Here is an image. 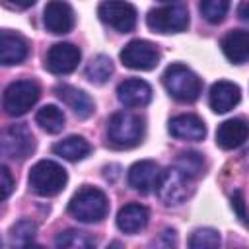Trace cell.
<instances>
[{"label":"cell","mask_w":249,"mask_h":249,"mask_svg":"<svg viewBox=\"0 0 249 249\" xmlns=\"http://www.w3.org/2000/svg\"><path fill=\"white\" fill-rule=\"evenodd\" d=\"M142 136H144V119L140 115L119 111L111 115V119L107 121V140L113 148L119 150L134 148L142 142Z\"/></svg>","instance_id":"6da1fadb"},{"label":"cell","mask_w":249,"mask_h":249,"mask_svg":"<svg viewBox=\"0 0 249 249\" xmlns=\"http://www.w3.org/2000/svg\"><path fill=\"white\" fill-rule=\"evenodd\" d=\"M68 212L74 220L84 224H97L109 212V200L97 187H82L68 202Z\"/></svg>","instance_id":"7a4b0ae2"},{"label":"cell","mask_w":249,"mask_h":249,"mask_svg":"<svg viewBox=\"0 0 249 249\" xmlns=\"http://www.w3.org/2000/svg\"><path fill=\"white\" fill-rule=\"evenodd\" d=\"M167 93L181 103H193L202 91V80L185 64H169L161 76Z\"/></svg>","instance_id":"3957f363"},{"label":"cell","mask_w":249,"mask_h":249,"mask_svg":"<svg viewBox=\"0 0 249 249\" xmlns=\"http://www.w3.org/2000/svg\"><path fill=\"white\" fill-rule=\"evenodd\" d=\"M193 189H195V177L173 165L161 171L156 193L163 204L179 206L193 195Z\"/></svg>","instance_id":"277c9868"},{"label":"cell","mask_w":249,"mask_h":249,"mask_svg":"<svg viewBox=\"0 0 249 249\" xmlns=\"http://www.w3.org/2000/svg\"><path fill=\"white\" fill-rule=\"evenodd\" d=\"M66 181H68L66 169L53 160H41L29 171V187L39 196L58 195L66 187Z\"/></svg>","instance_id":"5b68a950"},{"label":"cell","mask_w":249,"mask_h":249,"mask_svg":"<svg viewBox=\"0 0 249 249\" xmlns=\"http://www.w3.org/2000/svg\"><path fill=\"white\" fill-rule=\"evenodd\" d=\"M41 89L33 80H16L4 89L2 107L10 117L25 115L39 99Z\"/></svg>","instance_id":"8992f818"},{"label":"cell","mask_w":249,"mask_h":249,"mask_svg":"<svg viewBox=\"0 0 249 249\" xmlns=\"http://www.w3.org/2000/svg\"><path fill=\"white\" fill-rule=\"evenodd\" d=\"M146 23L156 33H179L189 27V10L183 4H169L150 10Z\"/></svg>","instance_id":"52a82bcc"},{"label":"cell","mask_w":249,"mask_h":249,"mask_svg":"<svg viewBox=\"0 0 249 249\" xmlns=\"http://www.w3.org/2000/svg\"><path fill=\"white\" fill-rule=\"evenodd\" d=\"M99 19L119 33H130L136 27V8L124 0H103L97 8Z\"/></svg>","instance_id":"ba28073f"},{"label":"cell","mask_w":249,"mask_h":249,"mask_svg":"<svg viewBox=\"0 0 249 249\" xmlns=\"http://www.w3.org/2000/svg\"><path fill=\"white\" fill-rule=\"evenodd\" d=\"M2 154L10 160H25L33 154L35 150V136L29 130L27 124H10L4 128L2 138H0Z\"/></svg>","instance_id":"9c48e42d"},{"label":"cell","mask_w":249,"mask_h":249,"mask_svg":"<svg viewBox=\"0 0 249 249\" xmlns=\"http://www.w3.org/2000/svg\"><path fill=\"white\" fill-rule=\"evenodd\" d=\"M121 62L130 70H152L160 62V51L150 41L134 39L121 51Z\"/></svg>","instance_id":"30bf717a"},{"label":"cell","mask_w":249,"mask_h":249,"mask_svg":"<svg viewBox=\"0 0 249 249\" xmlns=\"http://www.w3.org/2000/svg\"><path fill=\"white\" fill-rule=\"evenodd\" d=\"M82 58V53L72 43H56L49 49L45 56V68L56 76L70 74L78 68V62Z\"/></svg>","instance_id":"8fae6325"},{"label":"cell","mask_w":249,"mask_h":249,"mask_svg":"<svg viewBox=\"0 0 249 249\" xmlns=\"http://www.w3.org/2000/svg\"><path fill=\"white\" fill-rule=\"evenodd\" d=\"M43 25L54 35L70 33L74 27V10L64 0H51L43 10Z\"/></svg>","instance_id":"7c38bea8"},{"label":"cell","mask_w":249,"mask_h":249,"mask_svg":"<svg viewBox=\"0 0 249 249\" xmlns=\"http://www.w3.org/2000/svg\"><path fill=\"white\" fill-rule=\"evenodd\" d=\"M160 165L152 160H142V161H136L128 167V173H126V181L128 185L142 193V195H148L150 191H154L158 187V181H160Z\"/></svg>","instance_id":"4fadbf2b"},{"label":"cell","mask_w":249,"mask_h":249,"mask_svg":"<svg viewBox=\"0 0 249 249\" xmlns=\"http://www.w3.org/2000/svg\"><path fill=\"white\" fill-rule=\"evenodd\" d=\"M117 97L128 109L146 107L152 101V88H150L148 82H144L140 78H128V80L119 84Z\"/></svg>","instance_id":"5bb4252c"},{"label":"cell","mask_w":249,"mask_h":249,"mask_svg":"<svg viewBox=\"0 0 249 249\" xmlns=\"http://www.w3.org/2000/svg\"><path fill=\"white\" fill-rule=\"evenodd\" d=\"M241 99V89L237 84L228 82V80H218L216 84H212L210 88V95H208V103L210 109L214 113H228L230 109H233Z\"/></svg>","instance_id":"9a60e30c"},{"label":"cell","mask_w":249,"mask_h":249,"mask_svg":"<svg viewBox=\"0 0 249 249\" xmlns=\"http://www.w3.org/2000/svg\"><path fill=\"white\" fill-rule=\"evenodd\" d=\"M249 136V123L245 119H228L220 123L216 130V144L222 150H233L239 148Z\"/></svg>","instance_id":"2e32d148"},{"label":"cell","mask_w":249,"mask_h":249,"mask_svg":"<svg viewBox=\"0 0 249 249\" xmlns=\"http://www.w3.org/2000/svg\"><path fill=\"white\" fill-rule=\"evenodd\" d=\"M54 93L58 95V99L62 103H66L74 111V115L78 119H88L95 111V105H93L91 97L84 89H78V88L68 86V84H60V86L54 88Z\"/></svg>","instance_id":"e0dca14e"},{"label":"cell","mask_w":249,"mask_h":249,"mask_svg":"<svg viewBox=\"0 0 249 249\" xmlns=\"http://www.w3.org/2000/svg\"><path fill=\"white\" fill-rule=\"evenodd\" d=\"M169 134L179 138V140H189V142H198L206 136V124L200 117L196 115H177L169 121Z\"/></svg>","instance_id":"ac0fdd59"},{"label":"cell","mask_w":249,"mask_h":249,"mask_svg":"<svg viewBox=\"0 0 249 249\" xmlns=\"http://www.w3.org/2000/svg\"><path fill=\"white\" fill-rule=\"evenodd\" d=\"M27 54H29V45L19 33H12V31L0 33V62L4 66H14L23 62Z\"/></svg>","instance_id":"d6986e66"},{"label":"cell","mask_w":249,"mask_h":249,"mask_svg":"<svg viewBox=\"0 0 249 249\" xmlns=\"http://www.w3.org/2000/svg\"><path fill=\"white\" fill-rule=\"evenodd\" d=\"M148 220H150V212L146 206L138 204V202H130V204H124L119 214H117V228L123 231V233H138L140 230H144L148 226Z\"/></svg>","instance_id":"ffe728a7"},{"label":"cell","mask_w":249,"mask_h":249,"mask_svg":"<svg viewBox=\"0 0 249 249\" xmlns=\"http://www.w3.org/2000/svg\"><path fill=\"white\" fill-rule=\"evenodd\" d=\"M222 53L233 64H243L249 60V31L233 29L222 39Z\"/></svg>","instance_id":"44dd1931"},{"label":"cell","mask_w":249,"mask_h":249,"mask_svg":"<svg viewBox=\"0 0 249 249\" xmlns=\"http://www.w3.org/2000/svg\"><path fill=\"white\" fill-rule=\"evenodd\" d=\"M89 152H91V146L84 136H68L53 144V154L68 161H80L86 156H89Z\"/></svg>","instance_id":"7402d4cb"},{"label":"cell","mask_w":249,"mask_h":249,"mask_svg":"<svg viewBox=\"0 0 249 249\" xmlns=\"http://www.w3.org/2000/svg\"><path fill=\"white\" fill-rule=\"evenodd\" d=\"M35 123L49 134H58L64 128L66 117L62 113V109H58L56 105H43L37 115H35Z\"/></svg>","instance_id":"603a6c76"},{"label":"cell","mask_w":249,"mask_h":249,"mask_svg":"<svg viewBox=\"0 0 249 249\" xmlns=\"http://www.w3.org/2000/svg\"><path fill=\"white\" fill-rule=\"evenodd\" d=\"M113 70H115L113 60L107 54H97V56H93L88 62V66H86V78L91 84L101 86V84H105L113 76Z\"/></svg>","instance_id":"cb8c5ba5"},{"label":"cell","mask_w":249,"mask_h":249,"mask_svg":"<svg viewBox=\"0 0 249 249\" xmlns=\"http://www.w3.org/2000/svg\"><path fill=\"white\" fill-rule=\"evenodd\" d=\"M95 243L97 241L93 235L80 231V230H66L54 237V245L64 247V249H93Z\"/></svg>","instance_id":"d4e9b609"},{"label":"cell","mask_w":249,"mask_h":249,"mask_svg":"<svg viewBox=\"0 0 249 249\" xmlns=\"http://www.w3.org/2000/svg\"><path fill=\"white\" fill-rule=\"evenodd\" d=\"M220 243H222L220 231L214 228H198L189 237L191 249H216L220 247Z\"/></svg>","instance_id":"484cf974"},{"label":"cell","mask_w":249,"mask_h":249,"mask_svg":"<svg viewBox=\"0 0 249 249\" xmlns=\"http://www.w3.org/2000/svg\"><path fill=\"white\" fill-rule=\"evenodd\" d=\"M228 10H230V0H200V14L212 25L222 23Z\"/></svg>","instance_id":"4316f807"},{"label":"cell","mask_w":249,"mask_h":249,"mask_svg":"<svg viewBox=\"0 0 249 249\" xmlns=\"http://www.w3.org/2000/svg\"><path fill=\"white\" fill-rule=\"evenodd\" d=\"M175 165L179 169H183L185 173L193 175V177H198V175L204 173V160L196 152H183V154H179Z\"/></svg>","instance_id":"83f0119b"},{"label":"cell","mask_w":249,"mask_h":249,"mask_svg":"<svg viewBox=\"0 0 249 249\" xmlns=\"http://www.w3.org/2000/svg\"><path fill=\"white\" fill-rule=\"evenodd\" d=\"M35 233H37V226H35V222L27 220V218L16 222V224L10 228V237H12V241H16V243H19V245H27V243H31L33 237H35Z\"/></svg>","instance_id":"f1b7e54d"},{"label":"cell","mask_w":249,"mask_h":249,"mask_svg":"<svg viewBox=\"0 0 249 249\" xmlns=\"http://www.w3.org/2000/svg\"><path fill=\"white\" fill-rule=\"evenodd\" d=\"M14 189V179L10 175V169L6 165L0 167V200H6Z\"/></svg>","instance_id":"f546056e"},{"label":"cell","mask_w":249,"mask_h":249,"mask_svg":"<svg viewBox=\"0 0 249 249\" xmlns=\"http://www.w3.org/2000/svg\"><path fill=\"white\" fill-rule=\"evenodd\" d=\"M231 206H233L235 214L239 216V220H241L245 226H249V216H247V212H245V200H243V193H241V191H235V193L231 195Z\"/></svg>","instance_id":"4dcf8cb0"},{"label":"cell","mask_w":249,"mask_h":249,"mask_svg":"<svg viewBox=\"0 0 249 249\" xmlns=\"http://www.w3.org/2000/svg\"><path fill=\"white\" fill-rule=\"evenodd\" d=\"M237 14H239V18H241L243 21H249V0H247V2H243V4L239 6Z\"/></svg>","instance_id":"1f68e13d"},{"label":"cell","mask_w":249,"mask_h":249,"mask_svg":"<svg viewBox=\"0 0 249 249\" xmlns=\"http://www.w3.org/2000/svg\"><path fill=\"white\" fill-rule=\"evenodd\" d=\"M10 4H14V6H18V8H29V6H33L37 0H8Z\"/></svg>","instance_id":"d6a6232c"},{"label":"cell","mask_w":249,"mask_h":249,"mask_svg":"<svg viewBox=\"0 0 249 249\" xmlns=\"http://www.w3.org/2000/svg\"><path fill=\"white\" fill-rule=\"evenodd\" d=\"M161 2H171V0H161Z\"/></svg>","instance_id":"836d02e7"}]
</instances>
